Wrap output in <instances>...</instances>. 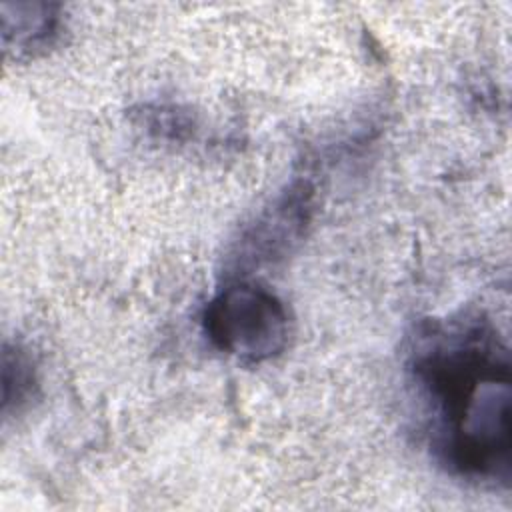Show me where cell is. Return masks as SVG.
<instances>
[{
  "instance_id": "cell-1",
  "label": "cell",
  "mask_w": 512,
  "mask_h": 512,
  "mask_svg": "<svg viewBox=\"0 0 512 512\" xmlns=\"http://www.w3.org/2000/svg\"><path fill=\"white\" fill-rule=\"evenodd\" d=\"M414 376L434 414V446L470 478L508 480L510 356L498 334L472 320L424 338Z\"/></svg>"
},
{
  "instance_id": "cell-2",
  "label": "cell",
  "mask_w": 512,
  "mask_h": 512,
  "mask_svg": "<svg viewBox=\"0 0 512 512\" xmlns=\"http://www.w3.org/2000/svg\"><path fill=\"white\" fill-rule=\"evenodd\" d=\"M204 330L218 350L258 364L284 350L288 312L270 290L236 282L206 306Z\"/></svg>"
},
{
  "instance_id": "cell-3",
  "label": "cell",
  "mask_w": 512,
  "mask_h": 512,
  "mask_svg": "<svg viewBox=\"0 0 512 512\" xmlns=\"http://www.w3.org/2000/svg\"><path fill=\"white\" fill-rule=\"evenodd\" d=\"M2 382H4V410L10 406V402H16V408L24 402H28L32 388H34V370L30 358L16 348L14 352L4 348L2 358Z\"/></svg>"
}]
</instances>
